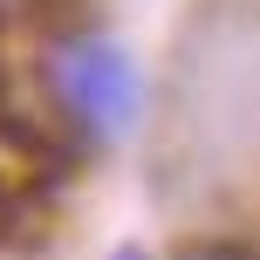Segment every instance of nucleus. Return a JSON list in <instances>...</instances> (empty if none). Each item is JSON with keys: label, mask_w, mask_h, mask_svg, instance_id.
<instances>
[{"label": "nucleus", "mask_w": 260, "mask_h": 260, "mask_svg": "<svg viewBox=\"0 0 260 260\" xmlns=\"http://www.w3.org/2000/svg\"><path fill=\"white\" fill-rule=\"evenodd\" d=\"M48 82L62 96L69 123L89 130V137H117L137 117V69H130V55L117 41H89V35L62 41L48 55Z\"/></svg>", "instance_id": "nucleus-1"}, {"label": "nucleus", "mask_w": 260, "mask_h": 260, "mask_svg": "<svg viewBox=\"0 0 260 260\" xmlns=\"http://www.w3.org/2000/svg\"><path fill=\"white\" fill-rule=\"evenodd\" d=\"M178 260H260L253 247H240V240H192Z\"/></svg>", "instance_id": "nucleus-2"}, {"label": "nucleus", "mask_w": 260, "mask_h": 260, "mask_svg": "<svg viewBox=\"0 0 260 260\" xmlns=\"http://www.w3.org/2000/svg\"><path fill=\"white\" fill-rule=\"evenodd\" d=\"M117 260H144V253H117Z\"/></svg>", "instance_id": "nucleus-3"}]
</instances>
